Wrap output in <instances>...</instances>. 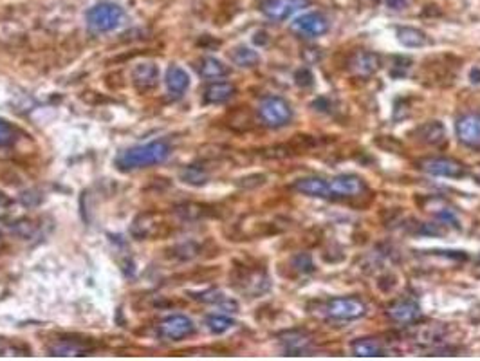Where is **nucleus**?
Masks as SVG:
<instances>
[{"label":"nucleus","mask_w":480,"mask_h":361,"mask_svg":"<svg viewBox=\"0 0 480 361\" xmlns=\"http://www.w3.org/2000/svg\"><path fill=\"white\" fill-rule=\"evenodd\" d=\"M172 148L166 141H152L146 145L132 146V148L123 150L116 158L118 170L121 172H132L139 170V168H149V166H156L165 163L170 158Z\"/></svg>","instance_id":"1"},{"label":"nucleus","mask_w":480,"mask_h":361,"mask_svg":"<svg viewBox=\"0 0 480 361\" xmlns=\"http://www.w3.org/2000/svg\"><path fill=\"white\" fill-rule=\"evenodd\" d=\"M233 287L242 295L257 298L265 295L271 289V280L265 270L257 266H239L233 270L232 274Z\"/></svg>","instance_id":"2"},{"label":"nucleus","mask_w":480,"mask_h":361,"mask_svg":"<svg viewBox=\"0 0 480 361\" xmlns=\"http://www.w3.org/2000/svg\"><path fill=\"white\" fill-rule=\"evenodd\" d=\"M85 18H87L89 31L94 34H101L120 27L125 20V11L120 4H114V2H100L89 9Z\"/></svg>","instance_id":"3"},{"label":"nucleus","mask_w":480,"mask_h":361,"mask_svg":"<svg viewBox=\"0 0 480 361\" xmlns=\"http://www.w3.org/2000/svg\"><path fill=\"white\" fill-rule=\"evenodd\" d=\"M258 118L270 129H282L293 120V108L280 96H267L258 105Z\"/></svg>","instance_id":"4"},{"label":"nucleus","mask_w":480,"mask_h":361,"mask_svg":"<svg viewBox=\"0 0 480 361\" xmlns=\"http://www.w3.org/2000/svg\"><path fill=\"white\" fill-rule=\"evenodd\" d=\"M325 312L332 320L350 322L363 318L369 312V308L358 296H336L325 303Z\"/></svg>","instance_id":"5"},{"label":"nucleus","mask_w":480,"mask_h":361,"mask_svg":"<svg viewBox=\"0 0 480 361\" xmlns=\"http://www.w3.org/2000/svg\"><path fill=\"white\" fill-rule=\"evenodd\" d=\"M417 166L424 174H430L434 177L460 179L468 175L466 165L453 158H424L417 161Z\"/></svg>","instance_id":"6"},{"label":"nucleus","mask_w":480,"mask_h":361,"mask_svg":"<svg viewBox=\"0 0 480 361\" xmlns=\"http://www.w3.org/2000/svg\"><path fill=\"white\" fill-rule=\"evenodd\" d=\"M291 30L298 37L303 38H318L327 34L331 30V22L325 15L318 11H307L291 22Z\"/></svg>","instance_id":"7"},{"label":"nucleus","mask_w":480,"mask_h":361,"mask_svg":"<svg viewBox=\"0 0 480 361\" xmlns=\"http://www.w3.org/2000/svg\"><path fill=\"white\" fill-rule=\"evenodd\" d=\"M195 332V324L184 315H170L158 324V334L165 341H181Z\"/></svg>","instance_id":"8"},{"label":"nucleus","mask_w":480,"mask_h":361,"mask_svg":"<svg viewBox=\"0 0 480 361\" xmlns=\"http://www.w3.org/2000/svg\"><path fill=\"white\" fill-rule=\"evenodd\" d=\"M312 0H260L258 9L270 20L282 22L293 17L294 13L309 8Z\"/></svg>","instance_id":"9"},{"label":"nucleus","mask_w":480,"mask_h":361,"mask_svg":"<svg viewBox=\"0 0 480 361\" xmlns=\"http://www.w3.org/2000/svg\"><path fill=\"white\" fill-rule=\"evenodd\" d=\"M166 222L165 217L161 213L156 212H145L139 213L136 219L132 220V226H130V233L132 237L137 241H146V239L159 237L165 233Z\"/></svg>","instance_id":"10"},{"label":"nucleus","mask_w":480,"mask_h":361,"mask_svg":"<svg viewBox=\"0 0 480 361\" xmlns=\"http://www.w3.org/2000/svg\"><path fill=\"white\" fill-rule=\"evenodd\" d=\"M94 350V341L76 336H60L47 345V353L51 356H87Z\"/></svg>","instance_id":"11"},{"label":"nucleus","mask_w":480,"mask_h":361,"mask_svg":"<svg viewBox=\"0 0 480 361\" xmlns=\"http://www.w3.org/2000/svg\"><path fill=\"white\" fill-rule=\"evenodd\" d=\"M329 186H331V199H354L363 196L367 190L363 179L354 174L336 175L329 181Z\"/></svg>","instance_id":"12"},{"label":"nucleus","mask_w":480,"mask_h":361,"mask_svg":"<svg viewBox=\"0 0 480 361\" xmlns=\"http://www.w3.org/2000/svg\"><path fill=\"white\" fill-rule=\"evenodd\" d=\"M381 69V56L374 51H356L348 60V71L356 78H370Z\"/></svg>","instance_id":"13"},{"label":"nucleus","mask_w":480,"mask_h":361,"mask_svg":"<svg viewBox=\"0 0 480 361\" xmlns=\"http://www.w3.org/2000/svg\"><path fill=\"white\" fill-rule=\"evenodd\" d=\"M386 316L393 324L414 325L422 318V311L419 303L414 300H398L386 308Z\"/></svg>","instance_id":"14"},{"label":"nucleus","mask_w":480,"mask_h":361,"mask_svg":"<svg viewBox=\"0 0 480 361\" xmlns=\"http://www.w3.org/2000/svg\"><path fill=\"white\" fill-rule=\"evenodd\" d=\"M455 134L462 145L469 148H480V116L479 114H464L457 120Z\"/></svg>","instance_id":"15"},{"label":"nucleus","mask_w":480,"mask_h":361,"mask_svg":"<svg viewBox=\"0 0 480 361\" xmlns=\"http://www.w3.org/2000/svg\"><path fill=\"white\" fill-rule=\"evenodd\" d=\"M278 340H280L284 353L289 354V356H303V354L310 353L312 343H315V340L310 338V334H307V332L303 331L282 332L280 336H278Z\"/></svg>","instance_id":"16"},{"label":"nucleus","mask_w":480,"mask_h":361,"mask_svg":"<svg viewBox=\"0 0 480 361\" xmlns=\"http://www.w3.org/2000/svg\"><path fill=\"white\" fill-rule=\"evenodd\" d=\"M293 188L298 194L307 197H315V199H331V186H329V179L318 177V175H309V177L296 179Z\"/></svg>","instance_id":"17"},{"label":"nucleus","mask_w":480,"mask_h":361,"mask_svg":"<svg viewBox=\"0 0 480 361\" xmlns=\"http://www.w3.org/2000/svg\"><path fill=\"white\" fill-rule=\"evenodd\" d=\"M130 78H132L134 87H136L139 92H143V94H146V92L153 91V89L158 87L159 67L156 65V63H150V62L139 63V65H136L132 69Z\"/></svg>","instance_id":"18"},{"label":"nucleus","mask_w":480,"mask_h":361,"mask_svg":"<svg viewBox=\"0 0 480 361\" xmlns=\"http://www.w3.org/2000/svg\"><path fill=\"white\" fill-rule=\"evenodd\" d=\"M236 94V87L229 82H213L204 89L203 101L206 105H222L228 103Z\"/></svg>","instance_id":"19"},{"label":"nucleus","mask_w":480,"mask_h":361,"mask_svg":"<svg viewBox=\"0 0 480 361\" xmlns=\"http://www.w3.org/2000/svg\"><path fill=\"white\" fill-rule=\"evenodd\" d=\"M352 354L358 357L386 356V347L377 338H360V340L352 341Z\"/></svg>","instance_id":"20"},{"label":"nucleus","mask_w":480,"mask_h":361,"mask_svg":"<svg viewBox=\"0 0 480 361\" xmlns=\"http://www.w3.org/2000/svg\"><path fill=\"white\" fill-rule=\"evenodd\" d=\"M417 136L424 145L439 146L446 141V129L441 121H428L417 129Z\"/></svg>","instance_id":"21"},{"label":"nucleus","mask_w":480,"mask_h":361,"mask_svg":"<svg viewBox=\"0 0 480 361\" xmlns=\"http://www.w3.org/2000/svg\"><path fill=\"white\" fill-rule=\"evenodd\" d=\"M165 80L166 87H168L170 94L177 96V98L184 94V92L188 91V87H190V76H188V72L184 71V69H181V67L177 65L168 67Z\"/></svg>","instance_id":"22"},{"label":"nucleus","mask_w":480,"mask_h":361,"mask_svg":"<svg viewBox=\"0 0 480 361\" xmlns=\"http://www.w3.org/2000/svg\"><path fill=\"white\" fill-rule=\"evenodd\" d=\"M427 212L434 213L437 219L443 222V224H453L459 228V219H457V213L453 212V208L448 206L443 199H437V197H431L427 201Z\"/></svg>","instance_id":"23"},{"label":"nucleus","mask_w":480,"mask_h":361,"mask_svg":"<svg viewBox=\"0 0 480 361\" xmlns=\"http://www.w3.org/2000/svg\"><path fill=\"white\" fill-rule=\"evenodd\" d=\"M396 37H398L399 44L403 47H408V49H419V47H424L428 44V37L422 33L417 27H398L396 31Z\"/></svg>","instance_id":"24"},{"label":"nucleus","mask_w":480,"mask_h":361,"mask_svg":"<svg viewBox=\"0 0 480 361\" xmlns=\"http://www.w3.org/2000/svg\"><path fill=\"white\" fill-rule=\"evenodd\" d=\"M199 75L204 80H220L226 78L229 75V67L224 62H220L219 58H213V56H206V58L201 60L199 63Z\"/></svg>","instance_id":"25"},{"label":"nucleus","mask_w":480,"mask_h":361,"mask_svg":"<svg viewBox=\"0 0 480 361\" xmlns=\"http://www.w3.org/2000/svg\"><path fill=\"white\" fill-rule=\"evenodd\" d=\"M175 215L184 222H195V220L206 219L210 215V208L199 203H182L175 206Z\"/></svg>","instance_id":"26"},{"label":"nucleus","mask_w":480,"mask_h":361,"mask_svg":"<svg viewBox=\"0 0 480 361\" xmlns=\"http://www.w3.org/2000/svg\"><path fill=\"white\" fill-rule=\"evenodd\" d=\"M232 62L242 69H253L260 63V54L251 47L239 46L232 51Z\"/></svg>","instance_id":"27"},{"label":"nucleus","mask_w":480,"mask_h":361,"mask_svg":"<svg viewBox=\"0 0 480 361\" xmlns=\"http://www.w3.org/2000/svg\"><path fill=\"white\" fill-rule=\"evenodd\" d=\"M181 179L182 183L191 184V186H204L210 181V174L204 170L203 166L190 165L181 170Z\"/></svg>","instance_id":"28"},{"label":"nucleus","mask_w":480,"mask_h":361,"mask_svg":"<svg viewBox=\"0 0 480 361\" xmlns=\"http://www.w3.org/2000/svg\"><path fill=\"white\" fill-rule=\"evenodd\" d=\"M233 325H235L233 318H229V316L226 315H210L206 318L208 331L213 332V334H224V332H228Z\"/></svg>","instance_id":"29"},{"label":"nucleus","mask_w":480,"mask_h":361,"mask_svg":"<svg viewBox=\"0 0 480 361\" xmlns=\"http://www.w3.org/2000/svg\"><path fill=\"white\" fill-rule=\"evenodd\" d=\"M37 232H38V224L33 219H27V217L15 220L11 226L13 235H17V237H20V239H33L34 235H37Z\"/></svg>","instance_id":"30"},{"label":"nucleus","mask_w":480,"mask_h":361,"mask_svg":"<svg viewBox=\"0 0 480 361\" xmlns=\"http://www.w3.org/2000/svg\"><path fill=\"white\" fill-rule=\"evenodd\" d=\"M18 139V130L0 118V146H13Z\"/></svg>","instance_id":"31"},{"label":"nucleus","mask_w":480,"mask_h":361,"mask_svg":"<svg viewBox=\"0 0 480 361\" xmlns=\"http://www.w3.org/2000/svg\"><path fill=\"white\" fill-rule=\"evenodd\" d=\"M172 253H174V257H177L179 260H191V258H195L201 253V248L199 244H195V242H182V244L175 246V248L172 249Z\"/></svg>","instance_id":"32"},{"label":"nucleus","mask_w":480,"mask_h":361,"mask_svg":"<svg viewBox=\"0 0 480 361\" xmlns=\"http://www.w3.org/2000/svg\"><path fill=\"white\" fill-rule=\"evenodd\" d=\"M293 266L294 270L300 271V273L307 274L315 271V262H312V257L309 253H298L296 257L293 258Z\"/></svg>","instance_id":"33"},{"label":"nucleus","mask_w":480,"mask_h":361,"mask_svg":"<svg viewBox=\"0 0 480 361\" xmlns=\"http://www.w3.org/2000/svg\"><path fill=\"white\" fill-rule=\"evenodd\" d=\"M294 82H296V85H300V87H312L315 76H312L310 69L302 67V69H298V71L294 72Z\"/></svg>","instance_id":"34"},{"label":"nucleus","mask_w":480,"mask_h":361,"mask_svg":"<svg viewBox=\"0 0 480 361\" xmlns=\"http://www.w3.org/2000/svg\"><path fill=\"white\" fill-rule=\"evenodd\" d=\"M9 206H11V199H9V197L6 196L4 191H0V217L8 213Z\"/></svg>","instance_id":"35"},{"label":"nucleus","mask_w":480,"mask_h":361,"mask_svg":"<svg viewBox=\"0 0 480 361\" xmlns=\"http://www.w3.org/2000/svg\"><path fill=\"white\" fill-rule=\"evenodd\" d=\"M410 2L412 0H386V6H389L390 9H403L410 4Z\"/></svg>","instance_id":"36"},{"label":"nucleus","mask_w":480,"mask_h":361,"mask_svg":"<svg viewBox=\"0 0 480 361\" xmlns=\"http://www.w3.org/2000/svg\"><path fill=\"white\" fill-rule=\"evenodd\" d=\"M469 80H472L473 83H480V69L479 67H475V69H472V75H469Z\"/></svg>","instance_id":"37"},{"label":"nucleus","mask_w":480,"mask_h":361,"mask_svg":"<svg viewBox=\"0 0 480 361\" xmlns=\"http://www.w3.org/2000/svg\"><path fill=\"white\" fill-rule=\"evenodd\" d=\"M4 246H6V241H4V237H2V235H0V251H2V249H4Z\"/></svg>","instance_id":"38"},{"label":"nucleus","mask_w":480,"mask_h":361,"mask_svg":"<svg viewBox=\"0 0 480 361\" xmlns=\"http://www.w3.org/2000/svg\"><path fill=\"white\" fill-rule=\"evenodd\" d=\"M479 260H480V257H479Z\"/></svg>","instance_id":"39"}]
</instances>
